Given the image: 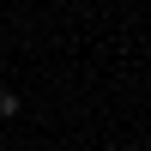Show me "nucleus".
I'll return each instance as SVG.
<instances>
[{"label": "nucleus", "mask_w": 151, "mask_h": 151, "mask_svg": "<svg viewBox=\"0 0 151 151\" xmlns=\"http://www.w3.org/2000/svg\"><path fill=\"white\" fill-rule=\"evenodd\" d=\"M18 109H24V97H18V91H0V121H12Z\"/></svg>", "instance_id": "1"}]
</instances>
